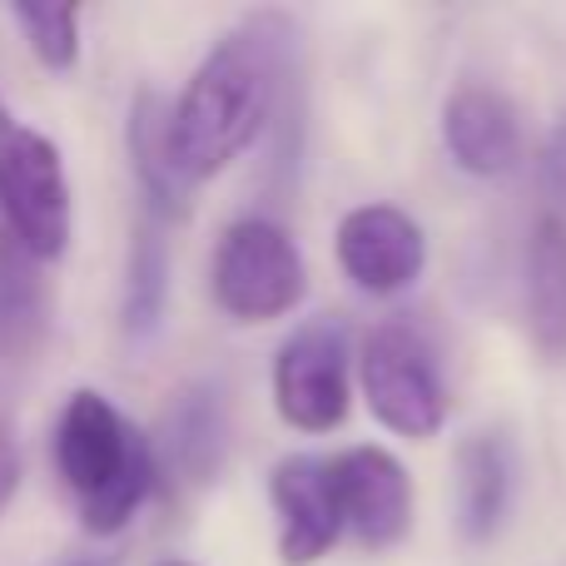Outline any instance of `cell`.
Returning <instances> with one entry per match:
<instances>
[{
    "label": "cell",
    "mask_w": 566,
    "mask_h": 566,
    "mask_svg": "<svg viewBox=\"0 0 566 566\" xmlns=\"http://www.w3.org/2000/svg\"><path fill=\"white\" fill-rule=\"evenodd\" d=\"M293 65V20L259 10L239 20L169 99V155L189 185L224 175L259 135Z\"/></svg>",
    "instance_id": "cell-1"
},
{
    "label": "cell",
    "mask_w": 566,
    "mask_h": 566,
    "mask_svg": "<svg viewBox=\"0 0 566 566\" xmlns=\"http://www.w3.org/2000/svg\"><path fill=\"white\" fill-rule=\"evenodd\" d=\"M50 458L90 537L125 532L159 478L155 442L95 388H75L65 398L50 432Z\"/></svg>",
    "instance_id": "cell-2"
},
{
    "label": "cell",
    "mask_w": 566,
    "mask_h": 566,
    "mask_svg": "<svg viewBox=\"0 0 566 566\" xmlns=\"http://www.w3.org/2000/svg\"><path fill=\"white\" fill-rule=\"evenodd\" d=\"M209 293L229 323H274L308 298V269L293 234L274 219H234L209 259Z\"/></svg>",
    "instance_id": "cell-3"
},
{
    "label": "cell",
    "mask_w": 566,
    "mask_h": 566,
    "mask_svg": "<svg viewBox=\"0 0 566 566\" xmlns=\"http://www.w3.org/2000/svg\"><path fill=\"white\" fill-rule=\"evenodd\" d=\"M0 219L20 254L60 259L70 244V179L50 135L15 115L0 95Z\"/></svg>",
    "instance_id": "cell-4"
},
{
    "label": "cell",
    "mask_w": 566,
    "mask_h": 566,
    "mask_svg": "<svg viewBox=\"0 0 566 566\" xmlns=\"http://www.w3.org/2000/svg\"><path fill=\"white\" fill-rule=\"evenodd\" d=\"M358 388L368 412L392 438H438L448 422V382L428 343L402 323H378L363 333L358 348Z\"/></svg>",
    "instance_id": "cell-5"
},
{
    "label": "cell",
    "mask_w": 566,
    "mask_h": 566,
    "mask_svg": "<svg viewBox=\"0 0 566 566\" xmlns=\"http://www.w3.org/2000/svg\"><path fill=\"white\" fill-rule=\"evenodd\" d=\"M353 333L338 318L293 328L274 353V408L293 432H338L353 412Z\"/></svg>",
    "instance_id": "cell-6"
},
{
    "label": "cell",
    "mask_w": 566,
    "mask_h": 566,
    "mask_svg": "<svg viewBox=\"0 0 566 566\" xmlns=\"http://www.w3.org/2000/svg\"><path fill=\"white\" fill-rule=\"evenodd\" d=\"M333 259L358 293L392 298V293H408L428 269V234L398 205H358L338 219Z\"/></svg>",
    "instance_id": "cell-7"
},
{
    "label": "cell",
    "mask_w": 566,
    "mask_h": 566,
    "mask_svg": "<svg viewBox=\"0 0 566 566\" xmlns=\"http://www.w3.org/2000/svg\"><path fill=\"white\" fill-rule=\"evenodd\" d=\"M333 482L348 542L363 552H388L412 527V478L388 448L358 442L348 452H333Z\"/></svg>",
    "instance_id": "cell-8"
},
{
    "label": "cell",
    "mask_w": 566,
    "mask_h": 566,
    "mask_svg": "<svg viewBox=\"0 0 566 566\" xmlns=\"http://www.w3.org/2000/svg\"><path fill=\"white\" fill-rule=\"evenodd\" d=\"M269 497H274V512H279L283 566H313L348 537L343 507H338V482H333V458L289 452L269 472Z\"/></svg>",
    "instance_id": "cell-9"
},
{
    "label": "cell",
    "mask_w": 566,
    "mask_h": 566,
    "mask_svg": "<svg viewBox=\"0 0 566 566\" xmlns=\"http://www.w3.org/2000/svg\"><path fill=\"white\" fill-rule=\"evenodd\" d=\"M442 145L452 165L478 179H502L522 159V119L502 90L468 80L442 105Z\"/></svg>",
    "instance_id": "cell-10"
},
{
    "label": "cell",
    "mask_w": 566,
    "mask_h": 566,
    "mask_svg": "<svg viewBox=\"0 0 566 566\" xmlns=\"http://www.w3.org/2000/svg\"><path fill=\"white\" fill-rule=\"evenodd\" d=\"M129 165H135L149 219H159V224L165 219H189L195 185L175 169V155H169V105L155 90H139L135 109H129Z\"/></svg>",
    "instance_id": "cell-11"
},
{
    "label": "cell",
    "mask_w": 566,
    "mask_h": 566,
    "mask_svg": "<svg viewBox=\"0 0 566 566\" xmlns=\"http://www.w3.org/2000/svg\"><path fill=\"white\" fill-rule=\"evenodd\" d=\"M512 507V448L497 432H478L458 448V527L468 542H488Z\"/></svg>",
    "instance_id": "cell-12"
},
{
    "label": "cell",
    "mask_w": 566,
    "mask_h": 566,
    "mask_svg": "<svg viewBox=\"0 0 566 566\" xmlns=\"http://www.w3.org/2000/svg\"><path fill=\"white\" fill-rule=\"evenodd\" d=\"M527 328L547 358H566V219H537L527 239Z\"/></svg>",
    "instance_id": "cell-13"
},
{
    "label": "cell",
    "mask_w": 566,
    "mask_h": 566,
    "mask_svg": "<svg viewBox=\"0 0 566 566\" xmlns=\"http://www.w3.org/2000/svg\"><path fill=\"white\" fill-rule=\"evenodd\" d=\"M169 293V244L159 234V219L135 224V244H129V269H125V303H119V328L125 338H145L159 328Z\"/></svg>",
    "instance_id": "cell-14"
},
{
    "label": "cell",
    "mask_w": 566,
    "mask_h": 566,
    "mask_svg": "<svg viewBox=\"0 0 566 566\" xmlns=\"http://www.w3.org/2000/svg\"><path fill=\"white\" fill-rule=\"evenodd\" d=\"M80 6H10V25L20 30L25 50L55 75L80 65Z\"/></svg>",
    "instance_id": "cell-15"
},
{
    "label": "cell",
    "mask_w": 566,
    "mask_h": 566,
    "mask_svg": "<svg viewBox=\"0 0 566 566\" xmlns=\"http://www.w3.org/2000/svg\"><path fill=\"white\" fill-rule=\"evenodd\" d=\"M169 452L185 472H195L199 482L214 472L219 452H224V438H219V412L209 402V392H185L179 412L169 418Z\"/></svg>",
    "instance_id": "cell-16"
},
{
    "label": "cell",
    "mask_w": 566,
    "mask_h": 566,
    "mask_svg": "<svg viewBox=\"0 0 566 566\" xmlns=\"http://www.w3.org/2000/svg\"><path fill=\"white\" fill-rule=\"evenodd\" d=\"M542 185H547V195L566 209V115L552 125L547 145H542Z\"/></svg>",
    "instance_id": "cell-17"
},
{
    "label": "cell",
    "mask_w": 566,
    "mask_h": 566,
    "mask_svg": "<svg viewBox=\"0 0 566 566\" xmlns=\"http://www.w3.org/2000/svg\"><path fill=\"white\" fill-rule=\"evenodd\" d=\"M15 488H20V448H15V438H10V428L0 422V512L10 507Z\"/></svg>",
    "instance_id": "cell-18"
},
{
    "label": "cell",
    "mask_w": 566,
    "mask_h": 566,
    "mask_svg": "<svg viewBox=\"0 0 566 566\" xmlns=\"http://www.w3.org/2000/svg\"><path fill=\"white\" fill-rule=\"evenodd\" d=\"M159 566H195V562H159Z\"/></svg>",
    "instance_id": "cell-19"
},
{
    "label": "cell",
    "mask_w": 566,
    "mask_h": 566,
    "mask_svg": "<svg viewBox=\"0 0 566 566\" xmlns=\"http://www.w3.org/2000/svg\"><path fill=\"white\" fill-rule=\"evenodd\" d=\"M80 566H95V562H80Z\"/></svg>",
    "instance_id": "cell-20"
}]
</instances>
